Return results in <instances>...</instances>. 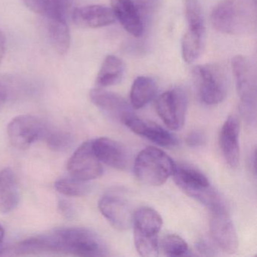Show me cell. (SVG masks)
<instances>
[{"label":"cell","instance_id":"obj_11","mask_svg":"<svg viewBox=\"0 0 257 257\" xmlns=\"http://www.w3.org/2000/svg\"><path fill=\"white\" fill-rule=\"evenodd\" d=\"M210 212V232L212 239L224 252L234 253L238 248V238L227 207Z\"/></svg>","mask_w":257,"mask_h":257},{"label":"cell","instance_id":"obj_24","mask_svg":"<svg viewBox=\"0 0 257 257\" xmlns=\"http://www.w3.org/2000/svg\"><path fill=\"white\" fill-rule=\"evenodd\" d=\"M0 89L7 101L16 100L31 95L34 91L32 83L14 75L0 76Z\"/></svg>","mask_w":257,"mask_h":257},{"label":"cell","instance_id":"obj_25","mask_svg":"<svg viewBox=\"0 0 257 257\" xmlns=\"http://www.w3.org/2000/svg\"><path fill=\"white\" fill-rule=\"evenodd\" d=\"M205 31L189 29L182 39V56L187 64L196 61L204 49Z\"/></svg>","mask_w":257,"mask_h":257},{"label":"cell","instance_id":"obj_28","mask_svg":"<svg viewBox=\"0 0 257 257\" xmlns=\"http://www.w3.org/2000/svg\"><path fill=\"white\" fill-rule=\"evenodd\" d=\"M43 141H46L50 150L55 152H64L71 147L73 138L69 132L49 127Z\"/></svg>","mask_w":257,"mask_h":257},{"label":"cell","instance_id":"obj_30","mask_svg":"<svg viewBox=\"0 0 257 257\" xmlns=\"http://www.w3.org/2000/svg\"><path fill=\"white\" fill-rule=\"evenodd\" d=\"M135 247L141 256L156 257L159 255L158 236H144L134 234Z\"/></svg>","mask_w":257,"mask_h":257},{"label":"cell","instance_id":"obj_12","mask_svg":"<svg viewBox=\"0 0 257 257\" xmlns=\"http://www.w3.org/2000/svg\"><path fill=\"white\" fill-rule=\"evenodd\" d=\"M91 102L107 116L123 122L133 114L127 100L116 93L106 91L103 88H94L90 91Z\"/></svg>","mask_w":257,"mask_h":257},{"label":"cell","instance_id":"obj_7","mask_svg":"<svg viewBox=\"0 0 257 257\" xmlns=\"http://www.w3.org/2000/svg\"><path fill=\"white\" fill-rule=\"evenodd\" d=\"M49 127L37 117L22 115L13 118L7 127L9 139L18 150L29 149L33 144L44 140Z\"/></svg>","mask_w":257,"mask_h":257},{"label":"cell","instance_id":"obj_4","mask_svg":"<svg viewBox=\"0 0 257 257\" xmlns=\"http://www.w3.org/2000/svg\"><path fill=\"white\" fill-rule=\"evenodd\" d=\"M175 164L163 150L149 147L138 153L134 164V171L141 183L159 186L173 175Z\"/></svg>","mask_w":257,"mask_h":257},{"label":"cell","instance_id":"obj_34","mask_svg":"<svg viewBox=\"0 0 257 257\" xmlns=\"http://www.w3.org/2000/svg\"><path fill=\"white\" fill-rule=\"evenodd\" d=\"M59 213L67 219H73L76 216V210L70 201L65 199H60L58 202Z\"/></svg>","mask_w":257,"mask_h":257},{"label":"cell","instance_id":"obj_15","mask_svg":"<svg viewBox=\"0 0 257 257\" xmlns=\"http://www.w3.org/2000/svg\"><path fill=\"white\" fill-rule=\"evenodd\" d=\"M115 19L129 34L135 37L142 36L145 19L134 0H111Z\"/></svg>","mask_w":257,"mask_h":257},{"label":"cell","instance_id":"obj_32","mask_svg":"<svg viewBox=\"0 0 257 257\" xmlns=\"http://www.w3.org/2000/svg\"><path fill=\"white\" fill-rule=\"evenodd\" d=\"M134 1L142 13L145 21L148 15L154 12L155 9L159 3V0H134Z\"/></svg>","mask_w":257,"mask_h":257},{"label":"cell","instance_id":"obj_14","mask_svg":"<svg viewBox=\"0 0 257 257\" xmlns=\"http://www.w3.org/2000/svg\"><path fill=\"white\" fill-rule=\"evenodd\" d=\"M93 149L101 163L117 170L127 169L129 155L119 143L108 138H99L92 141Z\"/></svg>","mask_w":257,"mask_h":257},{"label":"cell","instance_id":"obj_6","mask_svg":"<svg viewBox=\"0 0 257 257\" xmlns=\"http://www.w3.org/2000/svg\"><path fill=\"white\" fill-rule=\"evenodd\" d=\"M232 70L236 89L240 97V110L244 119L252 123L255 119L256 106V75L250 61L237 55L232 59Z\"/></svg>","mask_w":257,"mask_h":257},{"label":"cell","instance_id":"obj_37","mask_svg":"<svg viewBox=\"0 0 257 257\" xmlns=\"http://www.w3.org/2000/svg\"><path fill=\"white\" fill-rule=\"evenodd\" d=\"M4 236H5V230L3 225L0 224V246L2 245L3 241H4Z\"/></svg>","mask_w":257,"mask_h":257},{"label":"cell","instance_id":"obj_17","mask_svg":"<svg viewBox=\"0 0 257 257\" xmlns=\"http://www.w3.org/2000/svg\"><path fill=\"white\" fill-rule=\"evenodd\" d=\"M112 9L105 6L91 5L76 9L73 21L79 28L97 29L109 26L115 22Z\"/></svg>","mask_w":257,"mask_h":257},{"label":"cell","instance_id":"obj_35","mask_svg":"<svg viewBox=\"0 0 257 257\" xmlns=\"http://www.w3.org/2000/svg\"><path fill=\"white\" fill-rule=\"evenodd\" d=\"M6 52V37L4 33L0 31V65L4 61Z\"/></svg>","mask_w":257,"mask_h":257},{"label":"cell","instance_id":"obj_27","mask_svg":"<svg viewBox=\"0 0 257 257\" xmlns=\"http://www.w3.org/2000/svg\"><path fill=\"white\" fill-rule=\"evenodd\" d=\"M183 3L188 28L205 31L202 8L199 0H184Z\"/></svg>","mask_w":257,"mask_h":257},{"label":"cell","instance_id":"obj_13","mask_svg":"<svg viewBox=\"0 0 257 257\" xmlns=\"http://www.w3.org/2000/svg\"><path fill=\"white\" fill-rule=\"evenodd\" d=\"M122 123L134 133L160 147H172L177 144L175 137L166 129L153 121L138 118L134 113L127 116Z\"/></svg>","mask_w":257,"mask_h":257},{"label":"cell","instance_id":"obj_1","mask_svg":"<svg viewBox=\"0 0 257 257\" xmlns=\"http://www.w3.org/2000/svg\"><path fill=\"white\" fill-rule=\"evenodd\" d=\"M45 252L70 254L79 256H106L109 249L104 240L89 228L67 227L40 234Z\"/></svg>","mask_w":257,"mask_h":257},{"label":"cell","instance_id":"obj_31","mask_svg":"<svg viewBox=\"0 0 257 257\" xmlns=\"http://www.w3.org/2000/svg\"><path fill=\"white\" fill-rule=\"evenodd\" d=\"M207 141L205 134L201 131H192L186 138V143L189 147L197 148L202 147Z\"/></svg>","mask_w":257,"mask_h":257},{"label":"cell","instance_id":"obj_10","mask_svg":"<svg viewBox=\"0 0 257 257\" xmlns=\"http://www.w3.org/2000/svg\"><path fill=\"white\" fill-rule=\"evenodd\" d=\"M67 170L70 177L85 182L102 175L103 166L94 153L92 141H85L74 152L69 159Z\"/></svg>","mask_w":257,"mask_h":257},{"label":"cell","instance_id":"obj_19","mask_svg":"<svg viewBox=\"0 0 257 257\" xmlns=\"http://www.w3.org/2000/svg\"><path fill=\"white\" fill-rule=\"evenodd\" d=\"M134 233L144 236H159L163 225L161 215L154 209L142 207L135 210L133 216Z\"/></svg>","mask_w":257,"mask_h":257},{"label":"cell","instance_id":"obj_2","mask_svg":"<svg viewBox=\"0 0 257 257\" xmlns=\"http://www.w3.org/2000/svg\"><path fill=\"white\" fill-rule=\"evenodd\" d=\"M255 0H222L213 8L210 21L219 32L240 35L255 30Z\"/></svg>","mask_w":257,"mask_h":257},{"label":"cell","instance_id":"obj_36","mask_svg":"<svg viewBox=\"0 0 257 257\" xmlns=\"http://www.w3.org/2000/svg\"><path fill=\"white\" fill-rule=\"evenodd\" d=\"M7 100L6 98V96L4 95L3 91L0 90V112L2 110L3 107H4V104L7 103Z\"/></svg>","mask_w":257,"mask_h":257},{"label":"cell","instance_id":"obj_33","mask_svg":"<svg viewBox=\"0 0 257 257\" xmlns=\"http://www.w3.org/2000/svg\"><path fill=\"white\" fill-rule=\"evenodd\" d=\"M195 248L201 255L204 256H215L217 255L214 246L206 239H199L195 243Z\"/></svg>","mask_w":257,"mask_h":257},{"label":"cell","instance_id":"obj_5","mask_svg":"<svg viewBox=\"0 0 257 257\" xmlns=\"http://www.w3.org/2000/svg\"><path fill=\"white\" fill-rule=\"evenodd\" d=\"M192 78L198 97L205 104H219L226 97L228 92L226 75L217 64L195 66L192 69Z\"/></svg>","mask_w":257,"mask_h":257},{"label":"cell","instance_id":"obj_22","mask_svg":"<svg viewBox=\"0 0 257 257\" xmlns=\"http://www.w3.org/2000/svg\"><path fill=\"white\" fill-rule=\"evenodd\" d=\"M157 85L152 78L139 76L134 81L131 89L130 99L132 107L141 109L154 99Z\"/></svg>","mask_w":257,"mask_h":257},{"label":"cell","instance_id":"obj_18","mask_svg":"<svg viewBox=\"0 0 257 257\" xmlns=\"http://www.w3.org/2000/svg\"><path fill=\"white\" fill-rule=\"evenodd\" d=\"M20 200L17 179L13 170L5 168L0 172V213L7 214L17 207Z\"/></svg>","mask_w":257,"mask_h":257},{"label":"cell","instance_id":"obj_29","mask_svg":"<svg viewBox=\"0 0 257 257\" xmlns=\"http://www.w3.org/2000/svg\"><path fill=\"white\" fill-rule=\"evenodd\" d=\"M162 249L169 256H184L189 255L187 243L177 234H167L162 240Z\"/></svg>","mask_w":257,"mask_h":257},{"label":"cell","instance_id":"obj_21","mask_svg":"<svg viewBox=\"0 0 257 257\" xmlns=\"http://www.w3.org/2000/svg\"><path fill=\"white\" fill-rule=\"evenodd\" d=\"M124 70V63L119 58L115 55H108L98 72L96 84L99 88L117 85L122 79Z\"/></svg>","mask_w":257,"mask_h":257},{"label":"cell","instance_id":"obj_9","mask_svg":"<svg viewBox=\"0 0 257 257\" xmlns=\"http://www.w3.org/2000/svg\"><path fill=\"white\" fill-rule=\"evenodd\" d=\"M98 207L105 219L119 231L129 229L133 224L135 211L122 194L115 191L105 193L99 200Z\"/></svg>","mask_w":257,"mask_h":257},{"label":"cell","instance_id":"obj_3","mask_svg":"<svg viewBox=\"0 0 257 257\" xmlns=\"http://www.w3.org/2000/svg\"><path fill=\"white\" fill-rule=\"evenodd\" d=\"M172 176L183 192L204 204L210 211L226 207L223 198L210 185L207 177L196 168L175 164Z\"/></svg>","mask_w":257,"mask_h":257},{"label":"cell","instance_id":"obj_20","mask_svg":"<svg viewBox=\"0 0 257 257\" xmlns=\"http://www.w3.org/2000/svg\"><path fill=\"white\" fill-rule=\"evenodd\" d=\"M46 28L51 44L57 53L64 55L70 46V33L66 19H46Z\"/></svg>","mask_w":257,"mask_h":257},{"label":"cell","instance_id":"obj_23","mask_svg":"<svg viewBox=\"0 0 257 257\" xmlns=\"http://www.w3.org/2000/svg\"><path fill=\"white\" fill-rule=\"evenodd\" d=\"M31 11L45 19H66L70 0H22Z\"/></svg>","mask_w":257,"mask_h":257},{"label":"cell","instance_id":"obj_8","mask_svg":"<svg viewBox=\"0 0 257 257\" xmlns=\"http://www.w3.org/2000/svg\"><path fill=\"white\" fill-rule=\"evenodd\" d=\"M187 107V95L181 88H173L162 93L156 102L158 115L165 125L172 131L183 127Z\"/></svg>","mask_w":257,"mask_h":257},{"label":"cell","instance_id":"obj_16","mask_svg":"<svg viewBox=\"0 0 257 257\" xmlns=\"http://www.w3.org/2000/svg\"><path fill=\"white\" fill-rule=\"evenodd\" d=\"M239 134L240 125L238 120L234 115H230L222 124L219 142L222 156L231 168H236L240 159Z\"/></svg>","mask_w":257,"mask_h":257},{"label":"cell","instance_id":"obj_26","mask_svg":"<svg viewBox=\"0 0 257 257\" xmlns=\"http://www.w3.org/2000/svg\"><path fill=\"white\" fill-rule=\"evenodd\" d=\"M55 187L61 195L69 197L85 196L91 191L88 182L82 181L73 177L57 180Z\"/></svg>","mask_w":257,"mask_h":257}]
</instances>
